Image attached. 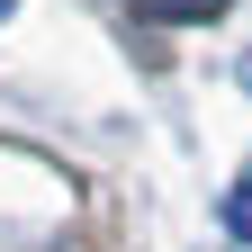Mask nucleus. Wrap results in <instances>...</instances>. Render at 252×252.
Returning a JSON list of instances; mask_svg holds the SVG:
<instances>
[{
    "mask_svg": "<svg viewBox=\"0 0 252 252\" xmlns=\"http://www.w3.org/2000/svg\"><path fill=\"white\" fill-rule=\"evenodd\" d=\"M225 0H135V18H162V27H189V18H216Z\"/></svg>",
    "mask_w": 252,
    "mask_h": 252,
    "instance_id": "f257e3e1",
    "label": "nucleus"
},
{
    "mask_svg": "<svg viewBox=\"0 0 252 252\" xmlns=\"http://www.w3.org/2000/svg\"><path fill=\"white\" fill-rule=\"evenodd\" d=\"M225 225H234V234H243V243H252V171H243V180H234V198H225Z\"/></svg>",
    "mask_w": 252,
    "mask_h": 252,
    "instance_id": "f03ea898",
    "label": "nucleus"
},
{
    "mask_svg": "<svg viewBox=\"0 0 252 252\" xmlns=\"http://www.w3.org/2000/svg\"><path fill=\"white\" fill-rule=\"evenodd\" d=\"M0 9H9V0H0Z\"/></svg>",
    "mask_w": 252,
    "mask_h": 252,
    "instance_id": "7ed1b4c3",
    "label": "nucleus"
}]
</instances>
